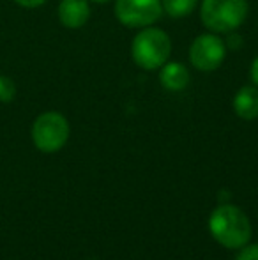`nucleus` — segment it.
I'll list each match as a JSON object with an SVG mask.
<instances>
[{"label":"nucleus","mask_w":258,"mask_h":260,"mask_svg":"<svg viewBox=\"0 0 258 260\" xmlns=\"http://www.w3.org/2000/svg\"><path fill=\"white\" fill-rule=\"evenodd\" d=\"M248 14L246 0H203L202 21L212 32H234Z\"/></svg>","instance_id":"obj_3"},{"label":"nucleus","mask_w":258,"mask_h":260,"mask_svg":"<svg viewBox=\"0 0 258 260\" xmlns=\"http://www.w3.org/2000/svg\"><path fill=\"white\" fill-rule=\"evenodd\" d=\"M251 80L258 87V57L255 58V62H253V66H251Z\"/></svg>","instance_id":"obj_14"},{"label":"nucleus","mask_w":258,"mask_h":260,"mask_svg":"<svg viewBox=\"0 0 258 260\" xmlns=\"http://www.w3.org/2000/svg\"><path fill=\"white\" fill-rule=\"evenodd\" d=\"M209 229L214 239L228 250L244 248L251 237V225L248 216L230 204L214 209L209 218Z\"/></svg>","instance_id":"obj_1"},{"label":"nucleus","mask_w":258,"mask_h":260,"mask_svg":"<svg viewBox=\"0 0 258 260\" xmlns=\"http://www.w3.org/2000/svg\"><path fill=\"white\" fill-rule=\"evenodd\" d=\"M170 53H172V41L159 28H145L138 32L131 45L133 60L147 71L159 69L163 64H166Z\"/></svg>","instance_id":"obj_2"},{"label":"nucleus","mask_w":258,"mask_h":260,"mask_svg":"<svg viewBox=\"0 0 258 260\" xmlns=\"http://www.w3.org/2000/svg\"><path fill=\"white\" fill-rule=\"evenodd\" d=\"M234 110L241 119L253 120L258 117V89L251 85H246L235 94Z\"/></svg>","instance_id":"obj_8"},{"label":"nucleus","mask_w":258,"mask_h":260,"mask_svg":"<svg viewBox=\"0 0 258 260\" xmlns=\"http://www.w3.org/2000/svg\"><path fill=\"white\" fill-rule=\"evenodd\" d=\"M14 94H16V89H14L13 80L0 75V101L2 103H9L14 98Z\"/></svg>","instance_id":"obj_11"},{"label":"nucleus","mask_w":258,"mask_h":260,"mask_svg":"<svg viewBox=\"0 0 258 260\" xmlns=\"http://www.w3.org/2000/svg\"><path fill=\"white\" fill-rule=\"evenodd\" d=\"M198 0H161L163 9L172 18H184L193 13Z\"/></svg>","instance_id":"obj_10"},{"label":"nucleus","mask_w":258,"mask_h":260,"mask_svg":"<svg viewBox=\"0 0 258 260\" xmlns=\"http://www.w3.org/2000/svg\"><path fill=\"white\" fill-rule=\"evenodd\" d=\"M227 57L225 43L214 34H202L190 48V60L198 71H214L223 64Z\"/></svg>","instance_id":"obj_6"},{"label":"nucleus","mask_w":258,"mask_h":260,"mask_svg":"<svg viewBox=\"0 0 258 260\" xmlns=\"http://www.w3.org/2000/svg\"><path fill=\"white\" fill-rule=\"evenodd\" d=\"M14 2L18 4V6H21V7H39V6H43V4L46 2V0H14Z\"/></svg>","instance_id":"obj_13"},{"label":"nucleus","mask_w":258,"mask_h":260,"mask_svg":"<svg viewBox=\"0 0 258 260\" xmlns=\"http://www.w3.org/2000/svg\"><path fill=\"white\" fill-rule=\"evenodd\" d=\"M159 80L166 90H182L190 83V71L184 64L170 62V64H163Z\"/></svg>","instance_id":"obj_9"},{"label":"nucleus","mask_w":258,"mask_h":260,"mask_svg":"<svg viewBox=\"0 0 258 260\" xmlns=\"http://www.w3.org/2000/svg\"><path fill=\"white\" fill-rule=\"evenodd\" d=\"M90 7L87 0H62L59 6V20L67 28H80L87 23Z\"/></svg>","instance_id":"obj_7"},{"label":"nucleus","mask_w":258,"mask_h":260,"mask_svg":"<svg viewBox=\"0 0 258 260\" xmlns=\"http://www.w3.org/2000/svg\"><path fill=\"white\" fill-rule=\"evenodd\" d=\"M235 260H258V244H253V246H248L237 255Z\"/></svg>","instance_id":"obj_12"},{"label":"nucleus","mask_w":258,"mask_h":260,"mask_svg":"<svg viewBox=\"0 0 258 260\" xmlns=\"http://www.w3.org/2000/svg\"><path fill=\"white\" fill-rule=\"evenodd\" d=\"M161 0H117L115 16L126 27L141 28L156 23L161 16Z\"/></svg>","instance_id":"obj_5"},{"label":"nucleus","mask_w":258,"mask_h":260,"mask_svg":"<svg viewBox=\"0 0 258 260\" xmlns=\"http://www.w3.org/2000/svg\"><path fill=\"white\" fill-rule=\"evenodd\" d=\"M92 2H97V4H104V2H110V0H92Z\"/></svg>","instance_id":"obj_15"},{"label":"nucleus","mask_w":258,"mask_h":260,"mask_svg":"<svg viewBox=\"0 0 258 260\" xmlns=\"http://www.w3.org/2000/svg\"><path fill=\"white\" fill-rule=\"evenodd\" d=\"M69 138V124L59 112H46L35 119L32 126L34 145L43 152H57Z\"/></svg>","instance_id":"obj_4"}]
</instances>
